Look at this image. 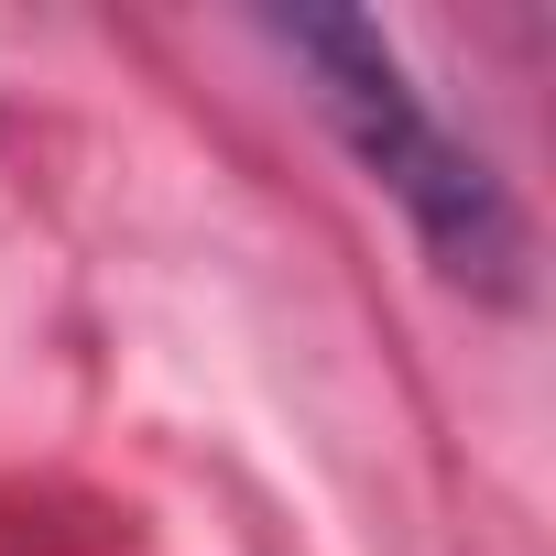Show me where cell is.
<instances>
[{
	"label": "cell",
	"instance_id": "6da1fadb",
	"mask_svg": "<svg viewBox=\"0 0 556 556\" xmlns=\"http://www.w3.org/2000/svg\"><path fill=\"white\" fill-rule=\"evenodd\" d=\"M285 45H295L328 131L350 142V164L415 218V240L437 251V273H458V285H480V295H513L523 285V218H513L502 175L426 110V88L404 77L393 34L361 23V12H295Z\"/></svg>",
	"mask_w": 556,
	"mask_h": 556
}]
</instances>
